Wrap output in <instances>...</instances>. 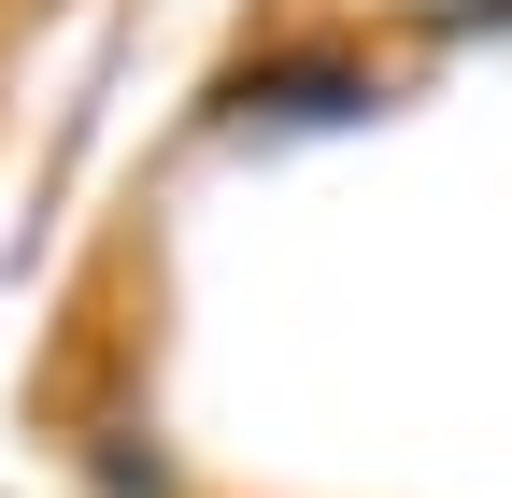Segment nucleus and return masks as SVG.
Returning a JSON list of instances; mask_svg holds the SVG:
<instances>
[{
    "mask_svg": "<svg viewBox=\"0 0 512 498\" xmlns=\"http://www.w3.org/2000/svg\"><path fill=\"white\" fill-rule=\"evenodd\" d=\"M356 114H384V57L342 29H271L214 86V129H356Z\"/></svg>",
    "mask_w": 512,
    "mask_h": 498,
    "instance_id": "1",
    "label": "nucleus"
},
{
    "mask_svg": "<svg viewBox=\"0 0 512 498\" xmlns=\"http://www.w3.org/2000/svg\"><path fill=\"white\" fill-rule=\"evenodd\" d=\"M86 470H100V498H185V484H171V456L143 442V427H100V442H86Z\"/></svg>",
    "mask_w": 512,
    "mask_h": 498,
    "instance_id": "2",
    "label": "nucleus"
}]
</instances>
